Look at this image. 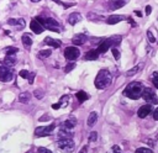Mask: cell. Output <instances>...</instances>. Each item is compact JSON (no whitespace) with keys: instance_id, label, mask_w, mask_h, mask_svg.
<instances>
[{"instance_id":"cell-26","label":"cell","mask_w":158,"mask_h":153,"mask_svg":"<svg viewBox=\"0 0 158 153\" xmlns=\"http://www.w3.org/2000/svg\"><path fill=\"white\" fill-rule=\"evenodd\" d=\"M58 137H59V140H63V138H72L73 135H72L70 132L66 131V128H62L61 131H59V133H58Z\"/></svg>"},{"instance_id":"cell-22","label":"cell","mask_w":158,"mask_h":153,"mask_svg":"<svg viewBox=\"0 0 158 153\" xmlns=\"http://www.w3.org/2000/svg\"><path fill=\"white\" fill-rule=\"evenodd\" d=\"M96 121H98V114L95 111H93V113H90L89 116H88V126L89 127H93V126L96 124Z\"/></svg>"},{"instance_id":"cell-43","label":"cell","mask_w":158,"mask_h":153,"mask_svg":"<svg viewBox=\"0 0 158 153\" xmlns=\"http://www.w3.org/2000/svg\"><path fill=\"white\" fill-rule=\"evenodd\" d=\"M40 121L43 122V121H50V116H41L40 117Z\"/></svg>"},{"instance_id":"cell-49","label":"cell","mask_w":158,"mask_h":153,"mask_svg":"<svg viewBox=\"0 0 158 153\" xmlns=\"http://www.w3.org/2000/svg\"><path fill=\"white\" fill-rule=\"evenodd\" d=\"M53 1H56L57 4H59V5H63V3L61 1V0H53Z\"/></svg>"},{"instance_id":"cell-33","label":"cell","mask_w":158,"mask_h":153,"mask_svg":"<svg viewBox=\"0 0 158 153\" xmlns=\"http://www.w3.org/2000/svg\"><path fill=\"white\" fill-rule=\"evenodd\" d=\"M152 81H153V85L158 89V73L157 72L152 73Z\"/></svg>"},{"instance_id":"cell-4","label":"cell","mask_w":158,"mask_h":153,"mask_svg":"<svg viewBox=\"0 0 158 153\" xmlns=\"http://www.w3.org/2000/svg\"><path fill=\"white\" fill-rule=\"evenodd\" d=\"M141 98H143L145 101H147V104H151V105H157L158 104V98H157L156 93L151 88H145L143 91H142Z\"/></svg>"},{"instance_id":"cell-3","label":"cell","mask_w":158,"mask_h":153,"mask_svg":"<svg viewBox=\"0 0 158 153\" xmlns=\"http://www.w3.org/2000/svg\"><path fill=\"white\" fill-rule=\"evenodd\" d=\"M37 21L43 26V28H47L50 31H54V32H59V24L54 19L47 17V19H42V17H37Z\"/></svg>"},{"instance_id":"cell-48","label":"cell","mask_w":158,"mask_h":153,"mask_svg":"<svg viewBox=\"0 0 158 153\" xmlns=\"http://www.w3.org/2000/svg\"><path fill=\"white\" fill-rule=\"evenodd\" d=\"M89 19H93V15L92 14H89ZM94 19H99V17H98L96 15H94Z\"/></svg>"},{"instance_id":"cell-39","label":"cell","mask_w":158,"mask_h":153,"mask_svg":"<svg viewBox=\"0 0 158 153\" xmlns=\"http://www.w3.org/2000/svg\"><path fill=\"white\" fill-rule=\"evenodd\" d=\"M36 153H52V152L50 150H47V148H44V147H40Z\"/></svg>"},{"instance_id":"cell-41","label":"cell","mask_w":158,"mask_h":153,"mask_svg":"<svg viewBox=\"0 0 158 153\" xmlns=\"http://www.w3.org/2000/svg\"><path fill=\"white\" fill-rule=\"evenodd\" d=\"M35 76H36L35 73H30V76H29V78H27L30 84H32V83H33V79H35Z\"/></svg>"},{"instance_id":"cell-30","label":"cell","mask_w":158,"mask_h":153,"mask_svg":"<svg viewBox=\"0 0 158 153\" xmlns=\"http://www.w3.org/2000/svg\"><path fill=\"white\" fill-rule=\"evenodd\" d=\"M74 68H76V63H74V62H70V63H68V64L64 67V72H66V73H69L70 70L74 69Z\"/></svg>"},{"instance_id":"cell-13","label":"cell","mask_w":158,"mask_h":153,"mask_svg":"<svg viewBox=\"0 0 158 153\" xmlns=\"http://www.w3.org/2000/svg\"><path fill=\"white\" fill-rule=\"evenodd\" d=\"M30 27H31V30L36 33V35H40V33L43 32V26L41 25L40 22L36 20V19H33V20L31 21V24H30Z\"/></svg>"},{"instance_id":"cell-37","label":"cell","mask_w":158,"mask_h":153,"mask_svg":"<svg viewBox=\"0 0 158 153\" xmlns=\"http://www.w3.org/2000/svg\"><path fill=\"white\" fill-rule=\"evenodd\" d=\"M33 94H35V96L37 99H42V96H43V91L41 90V89H37V90H35V93H33Z\"/></svg>"},{"instance_id":"cell-25","label":"cell","mask_w":158,"mask_h":153,"mask_svg":"<svg viewBox=\"0 0 158 153\" xmlns=\"http://www.w3.org/2000/svg\"><path fill=\"white\" fill-rule=\"evenodd\" d=\"M76 96H77V99H78V101H79V103H84L85 100H88V99H89V95L86 94L85 91H78Z\"/></svg>"},{"instance_id":"cell-5","label":"cell","mask_w":158,"mask_h":153,"mask_svg":"<svg viewBox=\"0 0 158 153\" xmlns=\"http://www.w3.org/2000/svg\"><path fill=\"white\" fill-rule=\"evenodd\" d=\"M74 147H76V144H74V141L72 138H63V140H59L58 142V148L66 153L73 152Z\"/></svg>"},{"instance_id":"cell-20","label":"cell","mask_w":158,"mask_h":153,"mask_svg":"<svg viewBox=\"0 0 158 153\" xmlns=\"http://www.w3.org/2000/svg\"><path fill=\"white\" fill-rule=\"evenodd\" d=\"M21 41H22V43H24V46L26 48H30L32 46V38H31V36L29 35V33H24L21 37Z\"/></svg>"},{"instance_id":"cell-14","label":"cell","mask_w":158,"mask_h":153,"mask_svg":"<svg viewBox=\"0 0 158 153\" xmlns=\"http://www.w3.org/2000/svg\"><path fill=\"white\" fill-rule=\"evenodd\" d=\"M106 42L110 44V47H114V46H119L120 43H121V41H122V37L121 36H111V37H109L108 40H105Z\"/></svg>"},{"instance_id":"cell-46","label":"cell","mask_w":158,"mask_h":153,"mask_svg":"<svg viewBox=\"0 0 158 153\" xmlns=\"http://www.w3.org/2000/svg\"><path fill=\"white\" fill-rule=\"evenodd\" d=\"M127 20H129V22H130V24L133 26V27H136V26H137V25H136V22H135V21H133L131 17H129V19H127Z\"/></svg>"},{"instance_id":"cell-6","label":"cell","mask_w":158,"mask_h":153,"mask_svg":"<svg viewBox=\"0 0 158 153\" xmlns=\"http://www.w3.org/2000/svg\"><path fill=\"white\" fill-rule=\"evenodd\" d=\"M56 125H50V126H39L35 130V135L37 137H44V136H51L52 131L54 130Z\"/></svg>"},{"instance_id":"cell-10","label":"cell","mask_w":158,"mask_h":153,"mask_svg":"<svg viewBox=\"0 0 158 153\" xmlns=\"http://www.w3.org/2000/svg\"><path fill=\"white\" fill-rule=\"evenodd\" d=\"M86 41H88V36L84 35V33H77V35L73 36L72 38V42L74 46H82V44H84Z\"/></svg>"},{"instance_id":"cell-42","label":"cell","mask_w":158,"mask_h":153,"mask_svg":"<svg viewBox=\"0 0 158 153\" xmlns=\"http://www.w3.org/2000/svg\"><path fill=\"white\" fill-rule=\"evenodd\" d=\"M152 116H153V119H155L156 121H158V107H157L155 111H153V115H152Z\"/></svg>"},{"instance_id":"cell-47","label":"cell","mask_w":158,"mask_h":153,"mask_svg":"<svg viewBox=\"0 0 158 153\" xmlns=\"http://www.w3.org/2000/svg\"><path fill=\"white\" fill-rule=\"evenodd\" d=\"M135 14H136V15H137V16H140V17L142 16V14H141V11H138V10H136V11H135Z\"/></svg>"},{"instance_id":"cell-17","label":"cell","mask_w":158,"mask_h":153,"mask_svg":"<svg viewBox=\"0 0 158 153\" xmlns=\"http://www.w3.org/2000/svg\"><path fill=\"white\" fill-rule=\"evenodd\" d=\"M4 66L5 67H9V68H11V67H14L15 64H16V58H15V56H6L5 58H4Z\"/></svg>"},{"instance_id":"cell-15","label":"cell","mask_w":158,"mask_h":153,"mask_svg":"<svg viewBox=\"0 0 158 153\" xmlns=\"http://www.w3.org/2000/svg\"><path fill=\"white\" fill-rule=\"evenodd\" d=\"M122 20H125V17H123L122 15H111V16H109L106 19V22L109 25H115V24H118V22L122 21Z\"/></svg>"},{"instance_id":"cell-36","label":"cell","mask_w":158,"mask_h":153,"mask_svg":"<svg viewBox=\"0 0 158 153\" xmlns=\"http://www.w3.org/2000/svg\"><path fill=\"white\" fill-rule=\"evenodd\" d=\"M136 153H153L151 150H148V148H137L136 150Z\"/></svg>"},{"instance_id":"cell-11","label":"cell","mask_w":158,"mask_h":153,"mask_svg":"<svg viewBox=\"0 0 158 153\" xmlns=\"http://www.w3.org/2000/svg\"><path fill=\"white\" fill-rule=\"evenodd\" d=\"M7 24L11 26H15L16 30H21L25 27V20L24 19H9L7 20Z\"/></svg>"},{"instance_id":"cell-1","label":"cell","mask_w":158,"mask_h":153,"mask_svg":"<svg viewBox=\"0 0 158 153\" xmlns=\"http://www.w3.org/2000/svg\"><path fill=\"white\" fill-rule=\"evenodd\" d=\"M143 85L140 81H132L123 90V95L132 100H138L142 96V91H143Z\"/></svg>"},{"instance_id":"cell-16","label":"cell","mask_w":158,"mask_h":153,"mask_svg":"<svg viewBox=\"0 0 158 153\" xmlns=\"http://www.w3.org/2000/svg\"><path fill=\"white\" fill-rule=\"evenodd\" d=\"M80 21H82V15L79 13H72L69 15V17H68V22L70 25H76V24H78V22H80Z\"/></svg>"},{"instance_id":"cell-7","label":"cell","mask_w":158,"mask_h":153,"mask_svg":"<svg viewBox=\"0 0 158 153\" xmlns=\"http://www.w3.org/2000/svg\"><path fill=\"white\" fill-rule=\"evenodd\" d=\"M79 56H80V51L74 46L67 47L64 50V57H66V59H68V61H76Z\"/></svg>"},{"instance_id":"cell-38","label":"cell","mask_w":158,"mask_h":153,"mask_svg":"<svg viewBox=\"0 0 158 153\" xmlns=\"http://www.w3.org/2000/svg\"><path fill=\"white\" fill-rule=\"evenodd\" d=\"M59 104H61V106H67V104H68V95L63 96L61 99V101H59Z\"/></svg>"},{"instance_id":"cell-18","label":"cell","mask_w":158,"mask_h":153,"mask_svg":"<svg viewBox=\"0 0 158 153\" xmlns=\"http://www.w3.org/2000/svg\"><path fill=\"white\" fill-rule=\"evenodd\" d=\"M99 52H98V50H90L86 52L85 54V59L86 61H95V59H98V57H99Z\"/></svg>"},{"instance_id":"cell-9","label":"cell","mask_w":158,"mask_h":153,"mask_svg":"<svg viewBox=\"0 0 158 153\" xmlns=\"http://www.w3.org/2000/svg\"><path fill=\"white\" fill-rule=\"evenodd\" d=\"M153 111V106L151 105V104H147V105H142L140 109H138L137 111V115H138V117H141V119H145L147 115H149Z\"/></svg>"},{"instance_id":"cell-51","label":"cell","mask_w":158,"mask_h":153,"mask_svg":"<svg viewBox=\"0 0 158 153\" xmlns=\"http://www.w3.org/2000/svg\"><path fill=\"white\" fill-rule=\"evenodd\" d=\"M32 3H39V1H41V0H31Z\"/></svg>"},{"instance_id":"cell-50","label":"cell","mask_w":158,"mask_h":153,"mask_svg":"<svg viewBox=\"0 0 158 153\" xmlns=\"http://www.w3.org/2000/svg\"><path fill=\"white\" fill-rule=\"evenodd\" d=\"M85 152H86V147H85V148H83V150H82V152H80V153H85Z\"/></svg>"},{"instance_id":"cell-21","label":"cell","mask_w":158,"mask_h":153,"mask_svg":"<svg viewBox=\"0 0 158 153\" xmlns=\"http://www.w3.org/2000/svg\"><path fill=\"white\" fill-rule=\"evenodd\" d=\"M76 125H77V119H74V117H69L67 121L63 122V128L69 130V128H73Z\"/></svg>"},{"instance_id":"cell-40","label":"cell","mask_w":158,"mask_h":153,"mask_svg":"<svg viewBox=\"0 0 158 153\" xmlns=\"http://www.w3.org/2000/svg\"><path fill=\"white\" fill-rule=\"evenodd\" d=\"M109 153H121V151H120L119 146H114L111 148V152H109Z\"/></svg>"},{"instance_id":"cell-19","label":"cell","mask_w":158,"mask_h":153,"mask_svg":"<svg viewBox=\"0 0 158 153\" xmlns=\"http://www.w3.org/2000/svg\"><path fill=\"white\" fill-rule=\"evenodd\" d=\"M44 43L48 44V46H51V47H53V48L61 47V41L51 38V37H46V38H44Z\"/></svg>"},{"instance_id":"cell-2","label":"cell","mask_w":158,"mask_h":153,"mask_svg":"<svg viewBox=\"0 0 158 153\" xmlns=\"http://www.w3.org/2000/svg\"><path fill=\"white\" fill-rule=\"evenodd\" d=\"M112 76L108 69H101L95 78V87L98 89H105L111 84Z\"/></svg>"},{"instance_id":"cell-24","label":"cell","mask_w":158,"mask_h":153,"mask_svg":"<svg viewBox=\"0 0 158 153\" xmlns=\"http://www.w3.org/2000/svg\"><path fill=\"white\" fill-rule=\"evenodd\" d=\"M30 99H31V94H30L29 91L21 93L20 96H19V100H20V103H29Z\"/></svg>"},{"instance_id":"cell-23","label":"cell","mask_w":158,"mask_h":153,"mask_svg":"<svg viewBox=\"0 0 158 153\" xmlns=\"http://www.w3.org/2000/svg\"><path fill=\"white\" fill-rule=\"evenodd\" d=\"M109 48H110V44H109L106 41H103V42L99 44V47H98V52H99V53H105Z\"/></svg>"},{"instance_id":"cell-44","label":"cell","mask_w":158,"mask_h":153,"mask_svg":"<svg viewBox=\"0 0 158 153\" xmlns=\"http://www.w3.org/2000/svg\"><path fill=\"white\" fill-rule=\"evenodd\" d=\"M59 107H61V104H59V103L53 104V105H52V109H53V110H58Z\"/></svg>"},{"instance_id":"cell-31","label":"cell","mask_w":158,"mask_h":153,"mask_svg":"<svg viewBox=\"0 0 158 153\" xmlns=\"http://www.w3.org/2000/svg\"><path fill=\"white\" fill-rule=\"evenodd\" d=\"M147 37H148V41L151 43H155L156 42V37H155V35H153L152 30H148V31H147Z\"/></svg>"},{"instance_id":"cell-34","label":"cell","mask_w":158,"mask_h":153,"mask_svg":"<svg viewBox=\"0 0 158 153\" xmlns=\"http://www.w3.org/2000/svg\"><path fill=\"white\" fill-rule=\"evenodd\" d=\"M19 74H20L21 78H24V79H27L29 76H30V72H29V70H26V69H22V70H20V73H19Z\"/></svg>"},{"instance_id":"cell-45","label":"cell","mask_w":158,"mask_h":153,"mask_svg":"<svg viewBox=\"0 0 158 153\" xmlns=\"http://www.w3.org/2000/svg\"><path fill=\"white\" fill-rule=\"evenodd\" d=\"M151 11H152V7L151 6H149V5L146 6V15H149V14H151Z\"/></svg>"},{"instance_id":"cell-29","label":"cell","mask_w":158,"mask_h":153,"mask_svg":"<svg viewBox=\"0 0 158 153\" xmlns=\"http://www.w3.org/2000/svg\"><path fill=\"white\" fill-rule=\"evenodd\" d=\"M140 68L141 67L140 66H136V67H133V68H131L130 70H127V73H126V76L127 77H132V76H135L138 70H140Z\"/></svg>"},{"instance_id":"cell-35","label":"cell","mask_w":158,"mask_h":153,"mask_svg":"<svg viewBox=\"0 0 158 153\" xmlns=\"http://www.w3.org/2000/svg\"><path fill=\"white\" fill-rule=\"evenodd\" d=\"M98 138V133L96 132H90L89 135V142H94V141H96Z\"/></svg>"},{"instance_id":"cell-32","label":"cell","mask_w":158,"mask_h":153,"mask_svg":"<svg viewBox=\"0 0 158 153\" xmlns=\"http://www.w3.org/2000/svg\"><path fill=\"white\" fill-rule=\"evenodd\" d=\"M111 52H112V56H114V58L116 59V61H119L120 59V52L116 47H111Z\"/></svg>"},{"instance_id":"cell-12","label":"cell","mask_w":158,"mask_h":153,"mask_svg":"<svg viewBox=\"0 0 158 153\" xmlns=\"http://www.w3.org/2000/svg\"><path fill=\"white\" fill-rule=\"evenodd\" d=\"M129 0H110L109 1V6H110L111 10H118L120 7L125 6Z\"/></svg>"},{"instance_id":"cell-8","label":"cell","mask_w":158,"mask_h":153,"mask_svg":"<svg viewBox=\"0 0 158 153\" xmlns=\"http://www.w3.org/2000/svg\"><path fill=\"white\" fill-rule=\"evenodd\" d=\"M14 74L11 72V69L9 67L5 66H0V81H4V83H7L13 79Z\"/></svg>"},{"instance_id":"cell-27","label":"cell","mask_w":158,"mask_h":153,"mask_svg":"<svg viewBox=\"0 0 158 153\" xmlns=\"http://www.w3.org/2000/svg\"><path fill=\"white\" fill-rule=\"evenodd\" d=\"M4 52L6 53V56H15L19 52V48L17 47H7L4 50Z\"/></svg>"},{"instance_id":"cell-28","label":"cell","mask_w":158,"mask_h":153,"mask_svg":"<svg viewBox=\"0 0 158 153\" xmlns=\"http://www.w3.org/2000/svg\"><path fill=\"white\" fill-rule=\"evenodd\" d=\"M51 53H52L51 50H42V51L39 52V57L40 58H47L51 56Z\"/></svg>"},{"instance_id":"cell-52","label":"cell","mask_w":158,"mask_h":153,"mask_svg":"<svg viewBox=\"0 0 158 153\" xmlns=\"http://www.w3.org/2000/svg\"><path fill=\"white\" fill-rule=\"evenodd\" d=\"M29 153H30V152H29Z\"/></svg>"}]
</instances>
